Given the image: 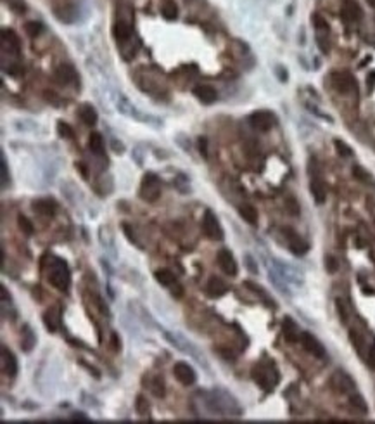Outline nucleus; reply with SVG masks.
Masks as SVG:
<instances>
[{"mask_svg":"<svg viewBox=\"0 0 375 424\" xmlns=\"http://www.w3.org/2000/svg\"><path fill=\"white\" fill-rule=\"evenodd\" d=\"M48 282L54 287H57L59 291H68L69 284H71V274H69V268L66 265V262L54 258V264H50L48 268Z\"/></svg>","mask_w":375,"mask_h":424,"instance_id":"f257e3e1","label":"nucleus"},{"mask_svg":"<svg viewBox=\"0 0 375 424\" xmlns=\"http://www.w3.org/2000/svg\"><path fill=\"white\" fill-rule=\"evenodd\" d=\"M252 379L266 391H272L273 386L279 383V372L272 364H258L252 369Z\"/></svg>","mask_w":375,"mask_h":424,"instance_id":"f03ea898","label":"nucleus"},{"mask_svg":"<svg viewBox=\"0 0 375 424\" xmlns=\"http://www.w3.org/2000/svg\"><path fill=\"white\" fill-rule=\"evenodd\" d=\"M161 196V182L154 173L143 175L142 185H140V198L147 203H154Z\"/></svg>","mask_w":375,"mask_h":424,"instance_id":"7ed1b4c3","label":"nucleus"},{"mask_svg":"<svg viewBox=\"0 0 375 424\" xmlns=\"http://www.w3.org/2000/svg\"><path fill=\"white\" fill-rule=\"evenodd\" d=\"M202 230L211 241H222L223 239V229L220 227L218 218L211 210H206L202 216Z\"/></svg>","mask_w":375,"mask_h":424,"instance_id":"20e7f679","label":"nucleus"},{"mask_svg":"<svg viewBox=\"0 0 375 424\" xmlns=\"http://www.w3.org/2000/svg\"><path fill=\"white\" fill-rule=\"evenodd\" d=\"M277 123V118L270 111H256L249 116V125L258 132H268Z\"/></svg>","mask_w":375,"mask_h":424,"instance_id":"39448f33","label":"nucleus"},{"mask_svg":"<svg viewBox=\"0 0 375 424\" xmlns=\"http://www.w3.org/2000/svg\"><path fill=\"white\" fill-rule=\"evenodd\" d=\"M332 87L339 94H349L356 90V80L353 78L351 73L348 71H337L332 75Z\"/></svg>","mask_w":375,"mask_h":424,"instance_id":"423d86ee","label":"nucleus"},{"mask_svg":"<svg viewBox=\"0 0 375 424\" xmlns=\"http://www.w3.org/2000/svg\"><path fill=\"white\" fill-rule=\"evenodd\" d=\"M173 374H175V377H177V379L180 381L182 384H184V386H192V384L195 383V379H197V374H195V371L192 369V367L188 366L187 362L175 364Z\"/></svg>","mask_w":375,"mask_h":424,"instance_id":"0eeeda50","label":"nucleus"},{"mask_svg":"<svg viewBox=\"0 0 375 424\" xmlns=\"http://www.w3.org/2000/svg\"><path fill=\"white\" fill-rule=\"evenodd\" d=\"M299 341H301V345H303V348L306 350L308 353H311L313 357H318V359H324L325 357V348L311 332H301Z\"/></svg>","mask_w":375,"mask_h":424,"instance_id":"6e6552de","label":"nucleus"},{"mask_svg":"<svg viewBox=\"0 0 375 424\" xmlns=\"http://www.w3.org/2000/svg\"><path fill=\"white\" fill-rule=\"evenodd\" d=\"M341 14H342V19L349 21V23H355V21H360L363 17V10L356 0H344V2H342Z\"/></svg>","mask_w":375,"mask_h":424,"instance_id":"1a4fd4ad","label":"nucleus"},{"mask_svg":"<svg viewBox=\"0 0 375 424\" xmlns=\"http://www.w3.org/2000/svg\"><path fill=\"white\" fill-rule=\"evenodd\" d=\"M283 232L287 234L289 250L292 251L294 255H297V257H303V255L308 253V250H310V244H308L306 241H303L296 232H294V230H290V229H283Z\"/></svg>","mask_w":375,"mask_h":424,"instance_id":"9d476101","label":"nucleus"},{"mask_svg":"<svg viewBox=\"0 0 375 424\" xmlns=\"http://www.w3.org/2000/svg\"><path fill=\"white\" fill-rule=\"evenodd\" d=\"M55 80H57L61 85H71V83H76V85H78V75H76L75 68L69 64H61L55 69Z\"/></svg>","mask_w":375,"mask_h":424,"instance_id":"9b49d317","label":"nucleus"},{"mask_svg":"<svg viewBox=\"0 0 375 424\" xmlns=\"http://www.w3.org/2000/svg\"><path fill=\"white\" fill-rule=\"evenodd\" d=\"M218 265L227 275H237V264L234 255L229 250L218 251Z\"/></svg>","mask_w":375,"mask_h":424,"instance_id":"f8f14e48","label":"nucleus"},{"mask_svg":"<svg viewBox=\"0 0 375 424\" xmlns=\"http://www.w3.org/2000/svg\"><path fill=\"white\" fill-rule=\"evenodd\" d=\"M2 371L7 377H16L17 374V360L7 346H2Z\"/></svg>","mask_w":375,"mask_h":424,"instance_id":"ddd939ff","label":"nucleus"},{"mask_svg":"<svg viewBox=\"0 0 375 424\" xmlns=\"http://www.w3.org/2000/svg\"><path fill=\"white\" fill-rule=\"evenodd\" d=\"M282 334H283V338H285V341H289V343L299 341V338H301L299 327H297V324L290 317L283 318V322H282Z\"/></svg>","mask_w":375,"mask_h":424,"instance_id":"4468645a","label":"nucleus"},{"mask_svg":"<svg viewBox=\"0 0 375 424\" xmlns=\"http://www.w3.org/2000/svg\"><path fill=\"white\" fill-rule=\"evenodd\" d=\"M44 324H45V327H47L50 332L57 331L59 324H61V308H59V307H50V308H48V310L44 314Z\"/></svg>","mask_w":375,"mask_h":424,"instance_id":"2eb2a0df","label":"nucleus"},{"mask_svg":"<svg viewBox=\"0 0 375 424\" xmlns=\"http://www.w3.org/2000/svg\"><path fill=\"white\" fill-rule=\"evenodd\" d=\"M310 189H311V194H313L315 201H317L318 205H324L325 199H327V187H325L324 180H322L320 177H313L311 178Z\"/></svg>","mask_w":375,"mask_h":424,"instance_id":"dca6fc26","label":"nucleus"},{"mask_svg":"<svg viewBox=\"0 0 375 424\" xmlns=\"http://www.w3.org/2000/svg\"><path fill=\"white\" fill-rule=\"evenodd\" d=\"M194 96L201 101L202 104H213L218 97L216 90L211 85H197L194 89Z\"/></svg>","mask_w":375,"mask_h":424,"instance_id":"f3484780","label":"nucleus"},{"mask_svg":"<svg viewBox=\"0 0 375 424\" xmlns=\"http://www.w3.org/2000/svg\"><path fill=\"white\" fill-rule=\"evenodd\" d=\"M227 291H229L227 284L218 277H211L208 286H206V293H208L209 298H222L223 294H227Z\"/></svg>","mask_w":375,"mask_h":424,"instance_id":"a211bd4d","label":"nucleus"},{"mask_svg":"<svg viewBox=\"0 0 375 424\" xmlns=\"http://www.w3.org/2000/svg\"><path fill=\"white\" fill-rule=\"evenodd\" d=\"M31 206L35 208V212L42 213L45 216H54L55 212H57V205L52 199H37V201L31 203Z\"/></svg>","mask_w":375,"mask_h":424,"instance_id":"6ab92c4d","label":"nucleus"},{"mask_svg":"<svg viewBox=\"0 0 375 424\" xmlns=\"http://www.w3.org/2000/svg\"><path fill=\"white\" fill-rule=\"evenodd\" d=\"M78 114H80V120H82L87 127H94V125L97 123V111L94 109L92 104H83V106L80 107Z\"/></svg>","mask_w":375,"mask_h":424,"instance_id":"aec40b11","label":"nucleus"},{"mask_svg":"<svg viewBox=\"0 0 375 424\" xmlns=\"http://www.w3.org/2000/svg\"><path fill=\"white\" fill-rule=\"evenodd\" d=\"M113 33H114V38H116L118 42L130 40V37H132V24L126 23V21H120V23L114 24Z\"/></svg>","mask_w":375,"mask_h":424,"instance_id":"412c9836","label":"nucleus"},{"mask_svg":"<svg viewBox=\"0 0 375 424\" xmlns=\"http://www.w3.org/2000/svg\"><path fill=\"white\" fill-rule=\"evenodd\" d=\"M35 343H37V339H35V334H33V331H31V327L30 325H24L23 331H21V348H23L24 352H31Z\"/></svg>","mask_w":375,"mask_h":424,"instance_id":"4be33fe9","label":"nucleus"},{"mask_svg":"<svg viewBox=\"0 0 375 424\" xmlns=\"http://www.w3.org/2000/svg\"><path fill=\"white\" fill-rule=\"evenodd\" d=\"M89 149L92 151L95 156H102L104 154V139L99 132H92L89 137Z\"/></svg>","mask_w":375,"mask_h":424,"instance_id":"5701e85b","label":"nucleus"},{"mask_svg":"<svg viewBox=\"0 0 375 424\" xmlns=\"http://www.w3.org/2000/svg\"><path fill=\"white\" fill-rule=\"evenodd\" d=\"M154 277H156V281L161 284V286H173V284H177V277H175V274L171 270H168V268H161V270H157L156 274H154Z\"/></svg>","mask_w":375,"mask_h":424,"instance_id":"b1692460","label":"nucleus"},{"mask_svg":"<svg viewBox=\"0 0 375 424\" xmlns=\"http://www.w3.org/2000/svg\"><path fill=\"white\" fill-rule=\"evenodd\" d=\"M161 12H163V16L166 17L168 21L177 19L178 17L177 3H175L173 0H163V3H161Z\"/></svg>","mask_w":375,"mask_h":424,"instance_id":"393cba45","label":"nucleus"},{"mask_svg":"<svg viewBox=\"0 0 375 424\" xmlns=\"http://www.w3.org/2000/svg\"><path fill=\"white\" fill-rule=\"evenodd\" d=\"M2 38H3V45L9 44V52H19V38L16 37L12 30H2Z\"/></svg>","mask_w":375,"mask_h":424,"instance_id":"a878e982","label":"nucleus"},{"mask_svg":"<svg viewBox=\"0 0 375 424\" xmlns=\"http://www.w3.org/2000/svg\"><path fill=\"white\" fill-rule=\"evenodd\" d=\"M239 213L247 223H251V225H256V223H258V212H256V208L252 205H242L239 208Z\"/></svg>","mask_w":375,"mask_h":424,"instance_id":"bb28decb","label":"nucleus"},{"mask_svg":"<svg viewBox=\"0 0 375 424\" xmlns=\"http://www.w3.org/2000/svg\"><path fill=\"white\" fill-rule=\"evenodd\" d=\"M353 175H355V178H358L360 182H363V184H374V177L365 170V168L360 166V164H355V166H353Z\"/></svg>","mask_w":375,"mask_h":424,"instance_id":"cd10ccee","label":"nucleus"},{"mask_svg":"<svg viewBox=\"0 0 375 424\" xmlns=\"http://www.w3.org/2000/svg\"><path fill=\"white\" fill-rule=\"evenodd\" d=\"M17 225H19L21 232H23L24 236H33V234H35L33 223H31L30 220H28L24 215H19V216H17Z\"/></svg>","mask_w":375,"mask_h":424,"instance_id":"c85d7f7f","label":"nucleus"},{"mask_svg":"<svg viewBox=\"0 0 375 424\" xmlns=\"http://www.w3.org/2000/svg\"><path fill=\"white\" fill-rule=\"evenodd\" d=\"M24 30H26V33L30 35L31 38H37L38 35L44 31V24L37 23V21H28L26 26H24Z\"/></svg>","mask_w":375,"mask_h":424,"instance_id":"c756f323","label":"nucleus"},{"mask_svg":"<svg viewBox=\"0 0 375 424\" xmlns=\"http://www.w3.org/2000/svg\"><path fill=\"white\" fill-rule=\"evenodd\" d=\"M135 409H137V414L142 416V418H147V416H149V404H147V400L142 397V395L137 397Z\"/></svg>","mask_w":375,"mask_h":424,"instance_id":"7c9ffc66","label":"nucleus"},{"mask_svg":"<svg viewBox=\"0 0 375 424\" xmlns=\"http://www.w3.org/2000/svg\"><path fill=\"white\" fill-rule=\"evenodd\" d=\"M334 147H335V151L339 153V156H344V158L353 156V149H351V147H349L346 142L339 141V139H335V141H334Z\"/></svg>","mask_w":375,"mask_h":424,"instance_id":"2f4dec72","label":"nucleus"},{"mask_svg":"<svg viewBox=\"0 0 375 424\" xmlns=\"http://www.w3.org/2000/svg\"><path fill=\"white\" fill-rule=\"evenodd\" d=\"M349 404H351V407H355L356 411L363 412V414H365V412L369 411V407H367L365 400H363V398L360 397V395H351V397H349Z\"/></svg>","mask_w":375,"mask_h":424,"instance_id":"473e14b6","label":"nucleus"},{"mask_svg":"<svg viewBox=\"0 0 375 424\" xmlns=\"http://www.w3.org/2000/svg\"><path fill=\"white\" fill-rule=\"evenodd\" d=\"M57 134L64 139H75V132H73V128L69 127L68 123H64V121H59L57 123Z\"/></svg>","mask_w":375,"mask_h":424,"instance_id":"72a5a7b5","label":"nucleus"},{"mask_svg":"<svg viewBox=\"0 0 375 424\" xmlns=\"http://www.w3.org/2000/svg\"><path fill=\"white\" fill-rule=\"evenodd\" d=\"M0 175H2V189L7 187L9 184L10 177H9V170H7V163H5V158L0 156Z\"/></svg>","mask_w":375,"mask_h":424,"instance_id":"f704fd0d","label":"nucleus"},{"mask_svg":"<svg viewBox=\"0 0 375 424\" xmlns=\"http://www.w3.org/2000/svg\"><path fill=\"white\" fill-rule=\"evenodd\" d=\"M150 390H152L154 397H157V398H163L164 393H166V391H164V383H163L161 377H156V379H154L152 388H150Z\"/></svg>","mask_w":375,"mask_h":424,"instance_id":"c9c22d12","label":"nucleus"},{"mask_svg":"<svg viewBox=\"0 0 375 424\" xmlns=\"http://www.w3.org/2000/svg\"><path fill=\"white\" fill-rule=\"evenodd\" d=\"M313 23L317 26V30H322V31H327L328 30V23L320 16V14H315L313 16Z\"/></svg>","mask_w":375,"mask_h":424,"instance_id":"e433bc0d","label":"nucleus"},{"mask_svg":"<svg viewBox=\"0 0 375 424\" xmlns=\"http://www.w3.org/2000/svg\"><path fill=\"white\" fill-rule=\"evenodd\" d=\"M197 146H199V151H201V154L202 156H208V141H206L204 137H199V142H197Z\"/></svg>","mask_w":375,"mask_h":424,"instance_id":"4c0bfd02","label":"nucleus"},{"mask_svg":"<svg viewBox=\"0 0 375 424\" xmlns=\"http://www.w3.org/2000/svg\"><path fill=\"white\" fill-rule=\"evenodd\" d=\"M123 230H125V234H126V237H128V241L130 243H133V244H139L137 243V237H135V234L132 232V229H130V225H123Z\"/></svg>","mask_w":375,"mask_h":424,"instance_id":"58836bf2","label":"nucleus"},{"mask_svg":"<svg viewBox=\"0 0 375 424\" xmlns=\"http://www.w3.org/2000/svg\"><path fill=\"white\" fill-rule=\"evenodd\" d=\"M327 270L328 272H335V270H337V260H335V258H332V257L327 258Z\"/></svg>","mask_w":375,"mask_h":424,"instance_id":"ea45409f","label":"nucleus"},{"mask_svg":"<svg viewBox=\"0 0 375 424\" xmlns=\"http://www.w3.org/2000/svg\"><path fill=\"white\" fill-rule=\"evenodd\" d=\"M369 366L375 371V345L370 346V352H369Z\"/></svg>","mask_w":375,"mask_h":424,"instance_id":"a19ab883","label":"nucleus"},{"mask_svg":"<svg viewBox=\"0 0 375 424\" xmlns=\"http://www.w3.org/2000/svg\"><path fill=\"white\" fill-rule=\"evenodd\" d=\"M113 348H114V352H120V348H121V341L118 339V334H113Z\"/></svg>","mask_w":375,"mask_h":424,"instance_id":"79ce46f5","label":"nucleus"},{"mask_svg":"<svg viewBox=\"0 0 375 424\" xmlns=\"http://www.w3.org/2000/svg\"><path fill=\"white\" fill-rule=\"evenodd\" d=\"M246 262H247V267H249V270L252 272V274H256V272H258V268L254 267V262H252V258L246 257Z\"/></svg>","mask_w":375,"mask_h":424,"instance_id":"37998d69","label":"nucleus"},{"mask_svg":"<svg viewBox=\"0 0 375 424\" xmlns=\"http://www.w3.org/2000/svg\"><path fill=\"white\" fill-rule=\"evenodd\" d=\"M367 82H369V89L372 90L374 87H375V71H372L369 75V78H367Z\"/></svg>","mask_w":375,"mask_h":424,"instance_id":"c03bdc74","label":"nucleus"},{"mask_svg":"<svg viewBox=\"0 0 375 424\" xmlns=\"http://www.w3.org/2000/svg\"><path fill=\"white\" fill-rule=\"evenodd\" d=\"M73 421H83V423H89L90 419L85 418V414H75L73 416Z\"/></svg>","mask_w":375,"mask_h":424,"instance_id":"a18cd8bd","label":"nucleus"},{"mask_svg":"<svg viewBox=\"0 0 375 424\" xmlns=\"http://www.w3.org/2000/svg\"><path fill=\"white\" fill-rule=\"evenodd\" d=\"M76 168H78V170L82 171V175H83L85 178L89 177V171H87V168H85V164H83V163H76Z\"/></svg>","mask_w":375,"mask_h":424,"instance_id":"49530a36","label":"nucleus"},{"mask_svg":"<svg viewBox=\"0 0 375 424\" xmlns=\"http://www.w3.org/2000/svg\"><path fill=\"white\" fill-rule=\"evenodd\" d=\"M367 2H369V5L372 7V9H375V0H367Z\"/></svg>","mask_w":375,"mask_h":424,"instance_id":"de8ad7c7","label":"nucleus"}]
</instances>
